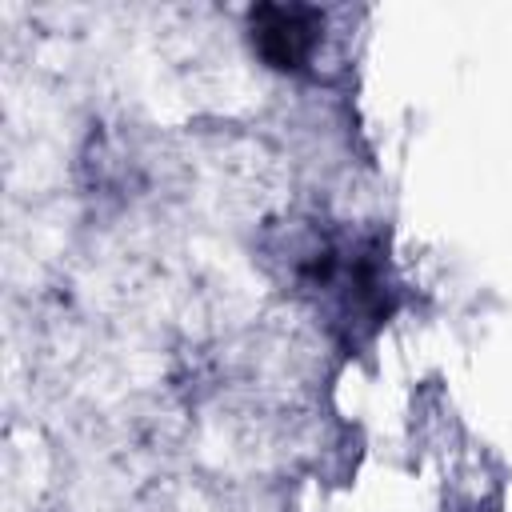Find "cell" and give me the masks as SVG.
Wrapping results in <instances>:
<instances>
[{"label": "cell", "instance_id": "obj_1", "mask_svg": "<svg viewBox=\"0 0 512 512\" xmlns=\"http://www.w3.org/2000/svg\"><path fill=\"white\" fill-rule=\"evenodd\" d=\"M316 12L300 4H264L252 12V36L256 48L276 64V68H296L316 40Z\"/></svg>", "mask_w": 512, "mask_h": 512}]
</instances>
